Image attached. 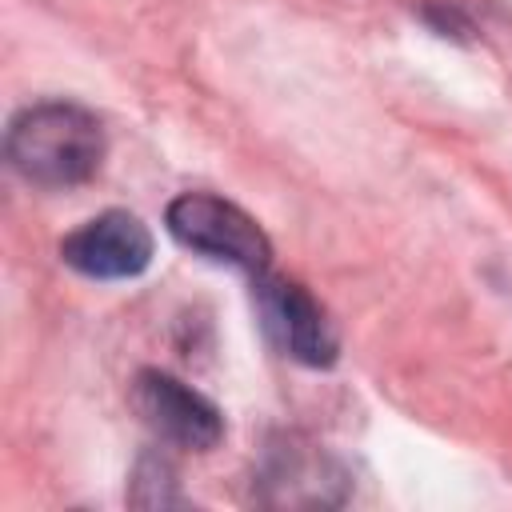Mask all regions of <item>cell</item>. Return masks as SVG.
I'll return each mask as SVG.
<instances>
[{
	"mask_svg": "<svg viewBox=\"0 0 512 512\" xmlns=\"http://www.w3.org/2000/svg\"><path fill=\"white\" fill-rule=\"evenodd\" d=\"M132 404L140 420L168 444L188 448V452H208L224 440V416L220 408L196 392L192 384L176 380L172 372L144 368L132 380Z\"/></svg>",
	"mask_w": 512,
	"mask_h": 512,
	"instance_id": "4",
	"label": "cell"
},
{
	"mask_svg": "<svg viewBox=\"0 0 512 512\" xmlns=\"http://www.w3.org/2000/svg\"><path fill=\"white\" fill-rule=\"evenodd\" d=\"M252 300L272 344L304 368H332L340 356V336L324 304L296 280L276 276L272 268L252 276Z\"/></svg>",
	"mask_w": 512,
	"mask_h": 512,
	"instance_id": "3",
	"label": "cell"
},
{
	"mask_svg": "<svg viewBox=\"0 0 512 512\" xmlns=\"http://www.w3.org/2000/svg\"><path fill=\"white\" fill-rule=\"evenodd\" d=\"M164 224L172 232V240L204 260L216 264H232L244 268L248 276H260L272 268V240L268 232L232 200L212 196V192H180L168 212Z\"/></svg>",
	"mask_w": 512,
	"mask_h": 512,
	"instance_id": "2",
	"label": "cell"
},
{
	"mask_svg": "<svg viewBox=\"0 0 512 512\" xmlns=\"http://www.w3.org/2000/svg\"><path fill=\"white\" fill-rule=\"evenodd\" d=\"M60 260L88 280H132L152 264V232L140 216L108 208L60 240Z\"/></svg>",
	"mask_w": 512,
	"mask_h": 512,
	"instance_id": "5",
	"label": "cell"
},
{
	"mask_svg": "<svg viewBox=\"0 0 512 512\" xmlns=\"http://www.w3.org/2000/svg\"><path fill=\"white\" fill-rule=\"evenodd\" d=\"M100 120L72 100H40L8 120V164L36 188H76L104 164Z\"/></svg>",
	"mask_w": 512,
	"mask_h": 512,
	"instance_id": "1",
	"label": "cell"
},
{
	"mask_svg": "<svg viewBox=\"0 0 512 512\" xmlns=\"http://www.w3.org/2000/svg\"><path fill=\"white\" fill-rule=\"evenodd\" d=\"M256 500L276 508H300V504H340L348 492V480L332 456H324L316 444H300L296 436H284L264 452V464L256 472Z\"/></svg>",
	"mask_w": 512,
	"mask_h": 512,
	"instance_id": "6",
	"label": "cell"
},
{
	"mask_svg": "<svg viewBox=\"0 0 512 512\" xmlns=\"http://www.w3.org/2000/svg\"><path fill=\"white\" fill-rule=\"evenodd\" d=\"M144 488H152V492L140 500L144 508H168V504H180V492H176V484H172V468H168V460H160V456H144V460L136 464L132 496L144 492Z\"/></svg>",
	"mask_w": 512,
	"mask_h": 512,
	"instance_id": "7",
	"label": "cell"
}]
</instances>
